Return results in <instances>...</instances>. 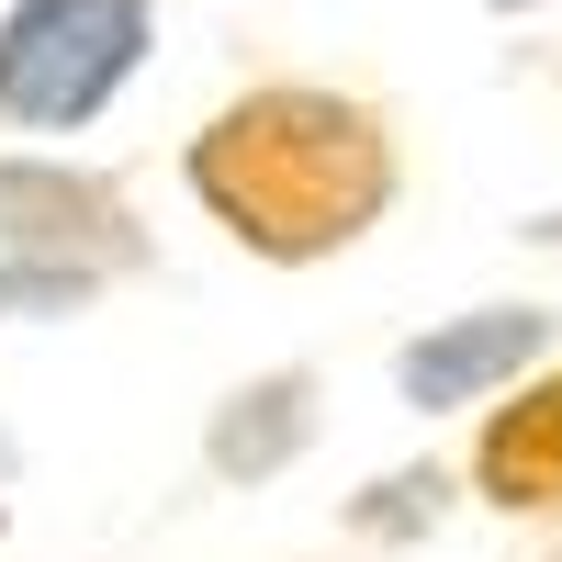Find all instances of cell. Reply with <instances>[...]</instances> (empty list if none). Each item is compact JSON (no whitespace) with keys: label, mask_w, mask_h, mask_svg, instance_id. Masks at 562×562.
Listing matches in <instances>:
<instances>
[{"label":"cell","mask_w":562,"mask_h":562,"mask_svg":"<svg viewBox=\"0 0 562 562\" xmlns=\"http://www.w3.org/2000/svg\"><path fill=\"white\" fill-rule=\"evenodd\" d=\"M192 192L237 248L259 259H326L383 225L394 203V135L371 102L315 79H270L248 102H225L192 135Z\"/></svg>","instance_id":"cell-1"},{"label":"cell","mask_w":562,"mask_h":562,"mask_svg":"<svg viewBox=\"0 0 562 562\" xmlns=\"http://www.w3.org/2000/svg\"><path fill=\"white\" fill-rule=\"evenodd\" d=\"M147 270V225L113 180L57 158H0V315H79Z\"/></svg>","instance_id":"cell-2"},{"label":"cell","mask_w":562,"mask_h":562,"mask_svg":"<svg viewBox=\"0 0 562 562\" xmlns=\"http://www.w3.org/2000/svg\"><path fill=\"white\" fill-rule=\"evenodd\" d=\"M158 0H12L0 12V124L79 135L113 113V90L147 68Z\"/></svg>","instance_id":"cell-3"},{"label":"cell","mask_w":562,"mask_h":562,"mask_svg":"<svg viewBox=\"0 0 562 562\" xmlns=\"http://www.w3.org/2000/svg\"><path fill=\"white\" fill-rule=\"evenodd\" d=\"M551 349V315L540 304H473V315H450L439 338H416L405 360H394V383H405V405H484L495 383H518V371Z\"/></svg>","instance_id":"cell-4"},{"label":"cell","mask_w":562,"mask_h":562,"mask_svg":"<svg viewBox=\"0 0 562 562\" xmlns=\"http://www.w3.org/2000/svg\"><path fill=\"white\" fill-rule=\"evenodd\" d=\"M473 473H484L495 506H529V518H540V506H562V371H551V383H529V394L484 428Z\"/></svg>","instance_id":"cell-5"},{"label":"cell","mask_w":562,"mask_h":562,"mask_svg":"<svg viewBox=\"0 0 562 562\" xmlns=\"http://www.w3.org/2000/svg\"><path fill=\"white\" fill-rule=\"evenodd\" d=\"M315 439V383L304 371H270V383H248V394H225V416H214V473L225 484H259V473H281Z\"/></svg>","instance_id":"cell-6"},{"label":"cell","mask_w":562,"mask_h":562,"mask_svg":"<svg viewBox=\"0 0 562 562\" xmlns=\"http://www.w3.org/2000/svg\"><path fill=\"white\" fill-rule=\"evenodd\" d=\"M495 12H551V0H495Z\"/></svg>","instance_id":"cell-7"},{"label":"cell","mask_w":562,"mask_h":562,"mask_svg":"<svg viewBox=\"0 0 562 562\" xmlns=\"http://www.w3.org/2000/svg\"><path fill=\"white\" fill-rule=\"evenodd\" d=\"M540 237H551V248H562V214H540Z\"/></svg>","instance_id":"cell-8"},{"label":"cell","mask_w":562,"mask_h":562,"mask_svg":"<svg viewBox=\"0 0 562 562\" xmlns=\"http://www.w3.org/2000/svg\"><path fill=\"white\" fill-rule=\"evenodd\" d=\"M551 562H562V551H551Z\"/></svg>","instance_id":"cell-9"}]
</instances>
